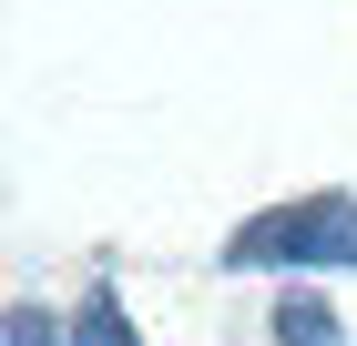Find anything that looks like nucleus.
<instances>
[{
	"label": "nucleus",
	"mask_w": 357,
	"mask_h": 346,
	"mask_svg": "<svg viewBox=\"0 0 357 346\" xmlns=\"http://www.w3.org/2000/svg\"><path fill=\"white\" fill-rule=\"evenodd\" d=\"M235 275H357V194H286L225 235Z\"/></svg>",
	"instance_id": "obj_1"
},
{
	"label": "nucleus",
	"mask_w": 357,
	"mask_h": 346,
	"mask_svg": "<svg viewBox=\"0 0 357 346\" xmlns=\"http://www.w3.org/2000/svg\"><path fill=\"white\" fill-rule=\"evenodd\" d=\"M275 346H347V326H337V306H327V295H306V285H286V295H275Z\"/></svg>",
	"instance_id": "obj_2"
},
{
	"label": "nucleus",
	"mask_w": 357,
	"mask_h": 346,
	"mask_svg": "<svg viewBox=\"0 0 357 346\" xmlns=\"http://www.w3.org/2000/svg\"><path fill=\"white\" fill-rule=\"evenodd\" d=\"M61 326H72V346H143L133 306H123V295H112V285H92V295H82V306H72V316H61Z\"/></svg>",
	"instance_id": "obj_3"
},
{
	"label": "nucleus",
	"mask_w": 357,
	"mask_h": 346,
	"mask_svg": "<svg viewBox=\"0 0 357 346\" xmlns=\"http://www.w3.org/2000/svg\"><path fill=\"white\" fill-rule=\"evenodd\" d=\"M0 346H72V326H61L52 306H31V295H21V306L0 316Z\"/></svg>",
	"instance_id": "obj_4"
}]
</instances>
